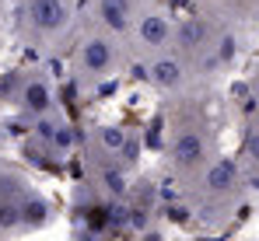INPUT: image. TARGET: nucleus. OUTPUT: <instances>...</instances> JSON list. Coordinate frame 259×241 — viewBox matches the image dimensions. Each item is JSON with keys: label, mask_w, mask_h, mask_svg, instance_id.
I'll use <instances>...</instances> for the list:
<instances>
[{"label": "nucleus", "mask_w": 259, "mask_h": 241, "mask_svg": "<svg viewBox=\"0 0 259 241\" xmlns=\"http://www.w3.org/2000/svg\"><path fill=\"white\" fill-rule=\"evenodd\" d=\"M130 140H133L130 129H126V126H116V122H102V126L91 129V151H95L98 158L123 161V151H126Z\"/></svg>", "instance_id": "11"}, {"label": "nucleus", "mask_w": 259, "mask_h": 241, "mask_svg": "<svg viewBox=\"0 0 259 241\" xmlns=\"http://www.w3.org/2000/svg\"><path fill=\"white\" fill-rule=\"evenodd\" d=\"M189 77V67H186V60L179 56V53H154L151 60H147V80L158 87V91H165V94H172V91H182V84Z\"/></svg>", "instance_id": "8"}, {"label": "nucleus", "mask_w": 259, "mask_h": 241, "mask_svg": "<svg viewBox=\"0 0 259 241\" xmlns=\"http://www.w3.org/2000/svg\"><path fill=\"white\" fill-rule=\"evenodd\" d=\"M242 189L259 192V164H245V168H242Z\"/></svg>", "instance_id": "14"}, {"label": "nucleus", "mask_w": 259, "mask_h": 241, "mask_svg": "<svg viewBox=\"0 0 259 241\" xmlns=\"http://www.w3.org/2000/svg\"><path fill=\"white\" fill-rule=\"evenodd\" d=\"M200 192L214 206H224L228 200H235L242 192V164L235 158H210L200 171Z\"/></svg>", "instance_id": "6"}, {"label": "nucleus", "mask_w": 259, "mask_h": 241, "mask_svg": "<svg viewBox=\"0 0 259 241\" xmlns=\"http://www.w3.org/2000/svg\"><path fill=\"white\" fill-rule=\"evenodd\" d=\"M18 217H21V231H39L53 220V203L46 192H39L35 185H28L18 196Z\"/></svg>", "instance_id": "10"}, {"label": "nucleus", "mask_w": 259, "mask_h": 241, "mask_svg": "<svg viewBox=\"0 0 259 241\" xmlns=\"http://www.w3.org/2000/svg\"><path fill=\"white\" fill-rule=\"evenodd\" d=\"M32 182L14 168V164H0V200H18Z\"/></svg>", "instance_id": "12"}, {"label": "nucleus", "mask_w": 259, "mask_h": 241, "mask_svg": "<svg viewBox=\"0 0 259 241\" xmlns=\"http://www.w3.org/2000/svg\"><path fill=\"white\" fill-rule=\"evenodd\" d=\"M119 67H123V45L112 32L91 25L77 35L74 49H70V74L77 84L98 87V84L116 77Z\"/></svg>", "instance_id": "2"}, {"label": "nucleus", "mask_w": 259, "mask_h": 241, "mask_svg": "<svg viewBox=\"0 0 259 241\" xmlns=\"http://www.w3.org/2000/svg\"><path fill=\"white\" fill-rule=\"evenodd\" d=\"M91 18L98 28L112 32L116 39H126L133 21H137V4L133 0H95L91 4Z\"/></svg>", "instance_id": "9"}, {"label": "nucleus", "mask_w": 259, "mask_h": 241, "mask_svg": "<svg viewBox=\"0 0 259 241\" xmlns=\"http://www.w3.org/2000/svg\"><path fill=\"white\" fill-rule=\"evenodd\" d=\"M74 28L70 0H14V35L25 49H49Z\"/></svg>", "instance_id": "1"}, {"label": "nucleus", "mask_w": 259, "mask_h": 241, "mask_svg": "<svg viewBox=\"0 0 259 241\" xmlns=\"http://www.w3.org/2000/svg\"><path fill=\"white\" fill-rule=\"evenodd\" d=\"M172 49L189 63H203V67H217L224 63L221 56V39H217V28L210 25V18L203 14H186L179 18L172 28Z\"/></svg>", "instance_id": "3"}, {"label": "nucleus", "mask_w": 259, "mask_h": 241, "mask_svg": "<svg viewBox=\"0 0 259 241\" xmlns=\"http://www.w3.org/2000/svg\"><path fill=\"white\" fill-rule=\"evenodd\" d=\"M172 14L168 11H158V7H151V11H137V21H133V28H130V35L137 42V49L140 53H147V56H154V53H165V49H172Z\"/></svg>", "instance_id": "7"}, {"label": "nucleus", "mask_w": 259, "mask_h": 241, "mask_svg": "<svg viewBox=\"0 0 259 241\" xmlns=\"http://www.w3.org/2000/svg\"><path fill=\"white\" fill-rule=\"evenodd\" d=\"M14 105H18V112L25 116V119H42L49 112H56L60 109V102H56V87H53V77L42 74V70H25L18 84H14Z\"/></svg>", "instance_id": "5"}, {"label": "nucleus", "mask_w": 259, "mask_h": 241, "mask_svg": "<svg viewBox=\"0 0 259 241\" xmlns=\"http://www.w3.org/2000/svg\"><path fill=\"white\" fill-rule=\"evenodd\" d=\"M0 164H4V161H0Z\"/></svg>", "instance_id": "16"}, {"label": "nucleus", "mask_w": 259, "mask_h": 241, "mask_svg": "<svg viewBox=\"0 0 259 241\" xmlns=\"http://www.w3.org/2000/svg\"><path fill=\"white\" fill-rule=\"evenodd\" d=\"M242 158L249 164H259V122L245 126V136H242Z\"/></svg>", "instance_id": "13"}, {"label": "nucleus", "mask_w": 259, "mask_h": 241, "mask_svg": "<svg viewBox=\"0 0 259 241\" xmlns=\"http://www.w3.org/2000/svg\"><path fill=\"white\" fill-rule=\"evenodd\" d=\"M238 4H256V0H238Z\"/></svg>", "instance_id": "15"}, {"label": "nucleus", "mask_w": 259, "mask_h": 241, "mask_svg": "<svg viewBox=\"0 0 259 241\" xmlns=\"http://www.w3.org/2000/svg\"><path fill=\"white\" fill-rule=\"evenodd\" d=\"M210 158H214V143H210V133L203 126H182L172 133L168 164L179 175H200Z\"/></svg>", "instance_id": "4"}]
</instances>
